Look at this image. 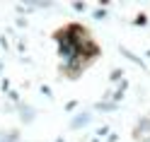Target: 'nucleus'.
Returning a JSON list of instances; mask_svg holds the SVG:
<instances>
[{
    "label": "nucleus",
    "instance_id": "obj_1",
    "mask_svg": "<svg viewBox=\"0 0 150 142\" xmlns=\"http://www.w3.org/2000/svg\"><path fill=\"white\" fill-rule=\"evenodd\" d=\"M87 118H90V116H87V113H82V116H78V120H75V123H73V125H75V128H78V125H82V123H85Z\"/></svg>",
    "mask_w": 150,
    "mask_h": 142
}]
</instances>
